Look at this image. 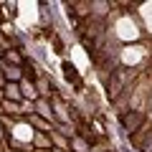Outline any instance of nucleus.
I'll return each instance as SVG.
<instances>
[{"instance_id":"nucleus-8","label":"nucleus","mask_w":152,"mask_h":152,"mask_svg":"<svg viewBox=\"0 0 152 152\" xmlns=\"http://www.w3.org/2000/svg\"><path fill=\"white\" fill-rule=\"evenodd\" d=\"M8 58H10V61H13V64H20V56H18V53H15V51H8Z\"/></svg>"},{"instance_id":"nucleus-2","label":"nucleus","mask_w":152,"mask_h":152,"mask_svg":"<svg viewBox=\"0 0 152 152\" xmlns=\"http://www.w3.org/2000/svg\"><path fill=\"white\" fill-rule=\"evenodd\" d=\"M142 56H145V48H140V46H134V48L129 46V48L122 51V61H124V64H137Z\"/></svg>"},{"instance_id":"nucleus-7","label":"nucleus","mask_w":152,"mask_h":152,"mask_svg":"<svg viewBox=\"0 0 152 152\" xmlns=\"http://www.w3.org/2000/svg\"><path fill=\"white\" fill-rule=\"evenodd\" d=\"M8 76H10V79H18V76H20V69H18V66H13V69H8Z\"/></svg>"},{"instance_id":"nucleus-5","label":"nucleus","mask_w":152,"mask_h":152,"mask_svg":"<svg viewBox=\"0 0 152 152\" xmlns=\"http://www.w3.org/2000/svg\"><path fill=\"white\" fill-rule=\"evenodd\" d=\"M8 96L10 99H20V89H18L15 84H10V86H8Z\"/></svg>"},{"instance_id":"nucleus-4","label":"nucleus","mask_w":152,"mask_h":152,"mask_svg":"<svg viewBox=\"0 0 152 152\" xmlns=\"http://www.w3.org/2000/svg\"><path fill=\"white\" fill-rule=\"evenodd\" d=\"M38 114H43V117H48V119H51V107H48V104H46V102H38Z\"/></svg>"},{"instance_id":"nucleus-1","label":"nucleus","mask_w":152,"mask_h":152,"mask_svg":"<svg viewBox=\"0 0 152 152\" xmlns=\"http://www.w3.org/2000/svg\"><path fill=\"white\" fill-rule=\"evenodd\" d=\"M117 36L129 41V38H137V36H140V31H137V26L129 20V18H122V20L117 23Z\"/></svg>"},{"instance_id":"nucleus-3","label":"nucleus","mask_w":152,"mask_h":152,"mask_svg":"<svg viewBox=\"0 0 152 152\" xmlns=\"http://www.w3.org/2000/svg\"><path fill=\"white\" fill-rule=\"evenodd\" d=\"M122 122H124V129L127 132H134L137 127H140V122H142V114L140 112H132V114H127Z\"/></svg>"},{"instance_id":"nucleus-6","label":"nucleus","mask_w":152,"mask_h":152,"mask_svg":"<svg viewBox=\"0 0 152 152\" xmlns=\"http://www.w3.org/2000/svg\"><path fill=\"white\" fill-rule=\"evenodd\" d=\"M23 94L26 96H36V86L33 84H23Z\"/></svg>"}]
</instances>
